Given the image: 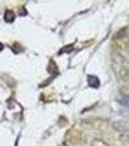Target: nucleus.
I'll return each instance as SVG.
<instances>
[{"instance_id":"obj_1","label":"nucleus","mask_w":129,"mask_h":146,"mask_svg":"<svg viewBox=\"0 0 129 146\" xmlns=\"http://www.w3.org/2000/svg\"><path fill=\"white\" fill-rule=\"evenodd\" d=\"M88 84H90L92 88H98V87H99V80H98L97 77L88 76Z\"/></svg>"},{"instance_id":"obj_3","label":"nucleus","mask_w":129,"mask_h":146,"mask_svg":"<svg viewBox=\"0 0 129 146\" xmlns=\"http://www.w3.org/2000/svg\"><path fill=\"white\" fill-rule=\"evenodd\" d=\"M3 50V45H2V43H0V51Z\"/></svg>"},{"instance_id":"obj_2","label":"nucleus","mask_w":129,"mask_h":146,"mask_svg":"<svg viewBox=\"0 0 129 146\" xmlns=\"http://www.w3.org/2000/svg\"><path fill=\"white\" fill-rule=\"evenodd\" d=\"M4 20L6 21L7 23H12L15 20V14L12 11H7L4 15Z\"/></svg>"}]
</instances>
